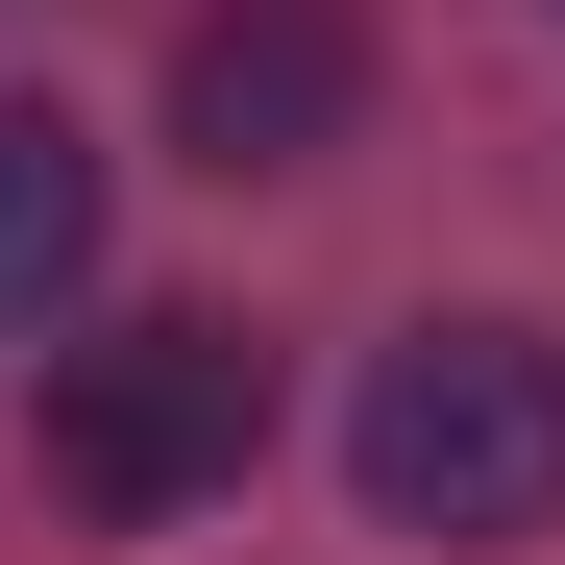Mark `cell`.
I'll return each mask as SVG.
<instances>
[{
	"label": "cell",
	"mask_w": 565,
	"mask_h": 565,
	"mask_svg": "<svg viewBox=\"0 0 565 565\" xmlns=\"http://www.w3.org/2000/svg\"><path fill=\"white\" fill-rule=\"evenodd\" d=\"M344 124H369V25H344V0H198V50H172V148H198L222 198H246V172H320Z\"/></svg>",
	"instance_id": "3957f363"
},
{
	"label": "cell",
	"mask_w": 565,
	"mask_h": 565,
	"mask_svg": "<svg viewBox=\"0 0 565 565\" xmlns=\"http://www.w3.org/2000/svg\"><path fill=\"white\" fill-rule=\"evenodd\" d=\"M344 467H369V516H394V541H541V516H565V344H516V320L369 344Z\"/></svg>",
	"instance_id": "6da1fadb"
},
{
	"label": "cell",
	"mask_w": 565,
	"mask_h": 565,
	"mask_svg": "<svg viewBox=\"0 0 565 565\" xmlns=\"http://www.w3.org/2000/svg\"><path fill=\"white\" fill-rule=\"evenodd\" d=\"M270 467V344L246 320H99L50 344V492L74 516H198Z\"/></svg>",
	"instance_id": "7a4b0ae2"
},
{
	"label": "cell",
	"mask_w": 565,
	"mask_h": 565,
	"mask_svg": "<svg viewBox=\"0 0 565 565\" xmlns=\"http://www.w3.org/2000/svg\"><path fill=\"white\" fill-rule=\"evenodd\" d=\"M74 296H99V148L0 99V320H74Z\"/></svg>",
	"instance_id": "277c9868"
}]
</instances>
